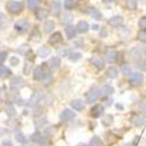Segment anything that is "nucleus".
<instances>
[{
	"label": "nucleus",
	"instance_id": "f257e3e1",
	"mask_svg": "<svg viewBox=\"0 0 146 146\" xmlns=\"http://www.w3.org/2000/svg\"><path fill=\"white\" fill-rule=\"evenodd\" d=\"M6 8L9 13L12 14H19L23 9V3L21 1H15V0H11L6 4Z\"/></svg>",
	"mask_w": 146,
	"mask_h": 146
},
{
	"label": "nucleus",
	"instance_id": "f03ea898",
	"mask_svg": "<svg viewBox=\"0 0 146 146\" xmlns=\"http://www.w3.org/2000/svg\"><path fill=\"white\" fill-rule=\"evenodd\" d=\"M143 82H144V75L140 74V72H133L129 78V83L132 87H138Z\"/></svg>",
	"mask_w": 146,
	"mask_h": 146
},
{
	"label": "nucleus",
	"instance_id": "7ed1b4c3",
	"mask_svg": "<svg viewBox=\"0 0 146 146\" xmlns=\"http://www.w3.org/2000/svg\"><path fill=\"white\" fill-rule=\"evenodd\" d=\"M14 28L18 33H26L29 29V23H28L27 20L21 19V20H18L14 23Z\"/></svg>",
	"mask_w": 146,
	"mask_h": 146
},
{
	"label": "nucleus",
	"instance_id": "20e7f679",
	"mask_svg": "<svg viewBox=\"0 0 146 146\" xmlns=\"http://www.w3.org/2000/svg\"><path fill=\"white\" fill-rule=\"evenodd\" d=\"M42 66H39V67L35 68V70H34V80L41 81V80H44V78H47L48 76H49L48 75V72H47V70Z\"/></svg>",
	"mask_w": 146,
	"mask_h": 146
},
{
	"label": "nucleus",
	"instance_id": "39448f33",
	"mask_svg": "<svg viewBox=\"0 0 146 146\" xmlns=\"http://www.w3.org/2000/svg\"><path fill=\"white\" fill-rule=\"evenodd\" d=\"M131 121H132V124L135 125V126L140 127V126L145 125V123H146V117H145L144 115H141V113H135V115L132 116V118H131Z\"/></svg>",
	"mask_w": 146,
	"mask_h": 146
},
{
	"label": "nucleus",
	"instance_id": "423d86ee",
	"mask_svg": "<svg viewBox=\"0 0 146 146\" xmlns=\"http://www.w3.org/2000/svg\"><path fill=\"white\" fill-rule=\"evenodd\" d=\"M104 113V106L101 105V104H96L91 108V110H90V115L92 118H98L101 117L102 115Z\"/></svg>",
	"mask_w": 146,
	"mask_h": 146
},
{
	"label": "nucleus",
	"instance_id": "0eeeda50",
	"mask_svg": "<svg viewBox=\"0 0 146 146\" xmlns=\"http://www.w3.org/2000/svg\"><path fill=\"white\" fill-rule=\"evenodd\" d=\"M101 96L100 94V90L97 88H92L88 94H87V102L88 103H94L97 101V98Z\"/></svg>",
	"mask_w": 146,
	"mask_h": 146
},
{
	"label": "nucleus",
	"instance_id": "6e6552de",
	"mask_svg": "<svg viewBox=\"0 0 146 146\" xmlns=\"http://www.w3.org/2000/svg\"><path fill=\"white\" fill-rule=\"evenodd\" d=\"M23 84H25V81L22 80L21 76H15L11 80V88L12 89H15V90L21 89L23 87Z\"/></svg>",
	"mask_w": 146,
	"mask_h": 146
},
{
	"label": "nucleus",
	"instance_id": "1a4fd4ad",
	"mask_svg": "<svg viewBox=\"0 0 146 146\" xmlns=\"http://www.w3.org/2000/svg\"><path fill=\"white\" fill-rule=\"evenodd\" d=\"M60 66H61V60L57 56H54V57H52L49 61H48V67H49V69L53 70V71L57 70L60 68Z\"/></svg>",
	"mask_w": 146,
	"mask_h": 146
},
{
	"label": "nucleus",
	"instance_id": "9d476101",
	"mask_svg": "<svg viewBox=\"0 0 146 146\" xmlns=\"http://www.w3.org/2000/svg\"><path fill=\"white\" fill-rule=\"evenodd\" d=\"M90 61H91V63L96 67V69H98V70H102L104 68V66H105L104 60L101 56H94Z\"/></svg>",
	"mask_w": 146,
	"mask_h": 146
},
{
	"label": "nucleus",
	"instance_id": "9b49d317",
	"mask_svg": "<svg viewBox=\"0 0 146 146\" xmlns=\"http://www.w3.org/2000/svg\"><path fill=\"white\" fill-rule=\"evenodd\" d=\"M75 118V112L71 111L70 109H64V110L62 111V113H61V119H62L63 121H69L71 119Z\"/></svg>",
	"mask_w": 146,
	"mask_h": 146
},
{
	"label": "nucleus",
	"instance_id": "f8f14e48",
	"mask_svg": "<svg viewBox=\"0 0 146 146\" xmlns=\"http://www.w3.org/2000/svg\"><path fill=\"white\" fill-rule=\"evenodd\" d=\"M113 88L111 86H109V84H105V86H103L101 89H100V94L102 97H108V96H111L113 94Z\"/></svg>",
	"mask_w": 146,
	"mask_h": 146
},
{
	"label": "nucleus",
	"instance_id": "ddd939ff",
	"mask_svg": "<svg viewBox=\"0 0 146 146\" xmlns=\"http://www.w3.org/2000/svg\"><path fill=\"white\" fill-rule=\"evenodd\" d=\"M117 56H118V53L115 50H108L105 53V60L109 63H115L117 61Z\"/></svg>",
	"mask_w": 146,
	"mask_h": 146
},
{
	"label": "nucleus",
	"instance_id": "4468645a",
	"mask_svg": "<svg viewBox=\"0 0 146 146\" xmlns=\"http://www.w3.org/2000/svg\"><path fill=\"white\" fill-rule=\"evenodd\" d=\"M48 15H49V11L46 9V8H39L35 13V17L38 20H44L48 18Z\"/></svg>",
	"mask_w": 146,
	"mask_h": 146
},
{
	"label": "nucleus",
	"instance_id": "2eb2a0df",
	"mask_svg": "<svg viewBox=\"0 0 146 146\" xmlns=\"http://www.w3.org/2000/svg\"><path fill=\"white\" fill-rule=\"evenodd\" d=\"M76 33H77V28L72 25H68L66 27V34L68 36V39H74L76 36Z\"/></svg>",
	"mask_w": 146,
	"mask_h": 146
},
{
	"label": "nucleus",
	"instance_id": "dca6fc26",
	"mask_svg": "<svg viewBox=\"0 0 146 146\" xmlns=\"http://www.w3.org/2000/svg\"><path fill=\"white\" fill-rule=\"evenodd\" d=\"M123 17H120V15H115V17H112L110 20H109V23L112 26V27H118V26H120L121 23H123Z\"/></svg>",
	"mask_w": 146,
	"mask_h": 146
},
{
	"label": "nucleus",
	"instance_id": "f3484780",
	"mask_svg": "<svg viewBox=\"0 0 146 146\" xmlns=\"http://www.w3.org/2000/svg\"><path fill=\"white\" fill-rule=\"evenodd\" d=\"M71 108L74 109V110H77V111H81L84 109V102L81 101V100H74V101H71L70 103Z\"/></svg>",
	"mask_w": 146,
	"mask_h": 146
},
{
	"label": "nucleus",
	"instance_id": "a211bd4d",
	"mask_svg": "<svg viewBox=\"0 0 146 146\" xmlns=\"http://www.w3.org/2000/svg\"><path fill=\"white\" fill-rule=\"evenodd\" d=\"M61 41H62V35H61V33H58V32L52 34L50 38H49V43L50 44H57Z\"/></svg>",
	"mask_w": 146,
	"mask_h": 146
},
{
	"label": "nucleus",
	"instance_id": "6ab92c4d",
	"mask_svg": "<svg viewBox=\"0 0 146 146\" xmlns=\"http://www.w3.org/2000/svg\"><path fill=\"white\" fill-rule=\"evenodd\" d=\"M76 28H77V32H80V33H87L89 31V25L87 21H80L77 23Z\"/></svg>",
	"mask_w": 146,
	"mask_h": 146
},
{
	"label": "nucleus",
	"instance_id": "aec40b11",
	"mask_svg": "<svg viewBox=\"0 0 146 146\" xmlns=\"http://www.w3.org/2000/svg\"><path fill=\"white\" fill-rule=\"evenodd\" d=\"M141 55V48L140 47H133L130 50V56L132 60H137Z\"/></svg>",
	"mask_w": 146,
	"mask_h": 146
},
{
	"label": "nucleus",
	"instance_id": "412c9836",
	"mask_svg": "<svg viewBox=\"0 0 146 146\" xmlns=\"http://www.w3.org/2000/svg\"><path fill=\"white\" fill-rule=\"evenodd\" d=\"M55 28V22L52 21V20H47L44 22V25H43V31L44 33H50L53 32V29Z\"/></svg>",
	"mask_w": 146,
	"mask_h": 146
},
{
	"label": "nucleus",
	"instance_id": "4be33fe9",
	"mask_svg": "<svg viewBox=\"0 0 146 146\" xmlns=\"http://www.w3.org/2000/svg\"><path fill=\"white\" fill-rule=\"evenodd\" d=\"M52 13L54 14V15H57V14H60V11H61V4H60V1L58 0H54V1L52 3Z\"/></svg>",
	"mask_w": 146,
	"mask_h": 146
},
{
	"label": "nucleus",
	"instance_id": "5701e85b",
	"mask_svg": "<svg viewBox=\"0 0 146 146\" xmlns=\"http://www.w3.org/2000/svg\"><path fill=\"white\" fill-rule=\"evenodd\" d=\"M89 13H90V15H91L92 19H95V20H97V21H98V20H102V13H101L98 9H96L95 7L90 8V12H89Z\"/></svg>",
	"mask_w": 146,
	"mask_h": 146
},
{
	"label": "nucleus",
	"instance_id": "b1692460",
	"mask_svg": "<svg viewBox=\"0 0 146 146\" xmlns=\"http://www.w3.org/2000/svg\"><path fill=\"white\" fill-rule=\"evenodd\" d=\"M106 76L109 78H116L118 76V70L115 67H110L106 70Z\"/></svg>",
	"mask_w": 146,
	"mask_h": 146
},
{
	"label": "nucleus",
	"instance_id": "393cba45",
	"mask_svg": "<svg viewBox=\"0 0 146 146\" xmlns=\"http://www.w3.org/2000/svg\"><path fill=\"white\" fill-rule=\"evenodd\" d=\"M31 139H32L33 141H35V143H43V140H44L43 136L41 135L40 132H35V133H33L32 137H31Z\"/></svg>",
	"mask_w": 146,
	"mask_h": 146
},
{
	"label": "nucleus",
	"instance_id": "a878e982",
	"mask_svg": "<svg viewBox=\"0 0 146 146\" xmlns=\"http://www.w3.org/2000/svg\"><path fill=\"white\" fill-rule=\"evenodd\" d=\"M40 6V0H27V7L29 9H36Z\"/></svg>",
	"mask_w": 146,
	"mask_h": 146
},
{
	"label": "nucleus",
	"instance_id": "bb28decb",
	"mask_svg": "<svg viewBox=\"0 0 146 146\" xmlns=\"http://www.w3.org/2000/svg\"><path fill=\"white\" fill-rule=\"evenodd\" d=\"M38 54H39L40 57H46V56H48L50 54V49L48 47H41L39 49V52H38Z\"/></svg>",
	"mask_w": 146,
	"mask_h": 146
},
{
	"label": "nucleus",
	"instance_id": "cd10ccee",
	"mask_svg": "<svg viewBox=\"0 0 146 146\" xmlns=\"http://www.w3.org/2000/svg\"><path fill=\"white\" fill-rule=\"evenodd\" d=\"M68 57H69L70 61H72V62H76V61H78L82 57V54L78 53V52H71Z\"/></svg>",
	"mask_w": 146,
	"mask_h": 146
},
{
	"label": "nucleus",
	"instance_id": "c85d7f7f",
	"mask_svg": "<svg viewBox=\"0 0 146 146\" xmlns=\"http://www.w3.org/2000/svg\"><path fill=\"white\" fill-rule=\"evenodd\" d=\"M89 146H103V143H102V140H101L100 137L95 136V137L91 138V140H90V145H89Z\"/></svg>",
	"mask_w": 146,
	"mask_h": 146
},
{
	"label": "nucleus",
	"instance_id": "c756f323",
	"mask_svg": "<svg viewBox=\"0 0 146 146\" xmlns=\"http://www.w3.org/2000/svg\"><path fill=\"white\" fill-rule=\"evenodd\" d=\"M120 72L123 75H125V76L131 75V67L129 64H123V66L120 67Z\"/></svg>",
	"mask_w": 146,
	"mask_h": 146
},
{
	"label": "nucleus",
	"instance_id": "7c9ffc66",
	"mask_svg": "<svg viewBox=\"0 0 146 146\" xmlns=\"http://www.w3.org/2000/svg\"><path fill=\"white\" fill-rule=\"evenodd\" d=\"M72 17L70 13H64V14H62L61 15V22L62 23H68V22H70L71 20H72Z\"/></svg>",
	"mask_w": 146,
	"mask_h": 146
},
{
	"label": "nucleus",
	"instance_id": "2f4dec72",
	"mask_svg": "<svg viewBox=\"0 0 146 146\" xmlns=\"http://www.w3.org/2000/svg\"><path fill=\"white\" fill-rule=\"evenodd\" d=\"M126 7L130 11H135L137 8V0H126Z\"/></svg>",
	"mask_w": 146,
	"mask_h": 146
},
{
	"label": "nucleus",
	"instance_id": "473e14b6",
	"mask_svg": "<svg viewBox=\"0 0 146 146\" xmlns=\"http://www.w3.org/2000/svg\"><path fill=\"white\" fill-rule=\"evenodd\" d=\"M5 111H6V113L8 115V117H13V116L15 115V109H14V106L12 105V104H9V105L6 106Z\"/></svg>",
	"mask_w": 146,
	"mask_h": 146
},
{
	"label": "nucleus",
	"instance_id": "72a5a7b5",
	"mask_svg": "<svg viewBox=\"0 0 146 146\" xmlns=\"http://www.w3.org/2000/svg\"><path fill=\"white\" fill-rule=\"evenodd\" d=\"M138 108H139V111L143 112L144 115H146V98L141 100L138 104Z\"/></svg>",
	"mask_w": 146,
	"mask_h": 146
},
{
	"label": "nucleus",
	"instance_id": "f704fd0d",
	"mask_svg": "<svg viewBox=\"0 0 146 146\" xmlns=\"http://www.w3.org/2000/svg\"><path fill=\"white\" fill-rule=\"evenodd\" d=\"M112 120H113V117L111 116V115H106L104 118H103V125H105V126H109L111 123H112Z\"/></svg>",
	"mask_w": 146,
	"mask_h": 146
},
{
	"label": "nucleus",
	"instance_id": "c9c22d12",
	"mask_svg": "<svg viewBox=\"0 0 146 146\" xmlns=\"http://www.w3.org/2000/svg\"><path fill=\"white\" fill-rule=\"evenodd\" d=\"M15 139H17L19 143H22V144L27 141V138H26V136L23 135L22 132H18V133H17V135H15Z\"/></svg>",
	"mask_w": 146,
	"mask_h": 146
},
{
	"label": "nucleus",
	"instance_id": "e433bc0d",
	"mask_svg": "<svg viewBox=\"0 0 146 146\" xmlns=\"http://www.w3.org/2000/svg\"><path fill=\"white\" fill-rule=\"evenodd\" d=\"M11 75V70L4 66H0V77L1 76H9Z\"/></svg>",
	"mask_w": 146,
	"mask_h": 146
},
{
	"label": "nucleus",
	"instance_id": "4c0bfd02",
	"mask_svg": "<svg viewBox=\"0 0 146 146\" xmlns=\"http://www.w3.org/2000/svg\"><path fill=\"white\" fill-rule=\"evenodd\" d=\"M139 70L141 71H146V60H140L137 62V66H136Z\"/></svg>",
	"mask_w": 146,
	"mask_h": 146
},
{
	"label": "nucleus",
	"instance_id": "58836bf2",
	"mask_svg": "<svg viewBox=\"0 0 146 146\" xmlns=\"http://www.w3.org/2000/svg\"><path fill=\"white\" fill-rule=\"evenodd\" d=\"M28 50H29V46H28V44H22V46L19 48V49H18V53H19V54H22V55H26Z\"/></svg>",
	"mask_w": 146,
	"mask_h": 146
},
{
	"label": "nucleus",
	"instance_id": "ea45409f",
	"mask_svg": "<svg viewBox=\"0 0 146 146\" xmlns=\"http://www.w3.org/2000/svg\"><path fill=\"white\" fill-rule=\"evenodd\" d=\"M138 27H139L140 29L146 31V17H143V18L139 19V21H138Z\"/></svg>",
	"mask_w": 146,
	"mask_h": 146
},
{
	"label": "nucleus",
	"instance_id": "a19ab883",
	"mask_svg": "<svg viewBox=\"0 0 146 146\" xmlns=\"http://www.w3.org/2000/svg\"><path fill=\"white\" fill-rule=\"evenodd\" d=\"M74 0H64V8L66 9H71L72 7H74Z\"/></svg>",
	"mask_w": 146,
	"mask_h": 146
},
{
	"label": "nucleus",
	"instance_id": "79ce46f5",
	"mask_svg": "<svg viewBox=\"0 0 146 146\" xmlns=\"http://www.w3.org/2000/svg\"><path fill=\"white\" fill-rule=\"evenodd\" d=\"M46 124H47V120H46V118H42V119L36 120L35 126L38 127V129H40V127H42V126H43V125H46Z\"/></svg>",
	"mask_w": 146,
	"mask_h": 146
},
{
	"label": "nucleus",
	"instance_id": "37998d69",
	"mask_svg": "<svg viewBox=\"0 0 146 146\" xmlns=\"http://www.w3.org/2000/svg\"><path fill=\"white\" fill-rule=\"evenodd\" d=\"M138 39H139L140 41H143V42L146 41V31L140 29V32L138 33Z\"/></svg>",
	"mask_w": 146,
	"mask_h": 146
},
{
	"label": "nucleus",
	"instance_id": "c03bdc74",
	"mask_svg": "<svg viewBox=\"0 0 146 146\" xmlns=\"http://www.w3.org/2000/svg\"><path fill=\"white\" fill-rule=\"evenodd\" d=\"M7 58V53L4 50H0V62H4Z\"/></svg>",
	"mask_w": 146,
	"mask_h": 146
},
{
	"label": "nucleus",
	"instance_id": "a18cd8bd",
	"mask_svg": "<svg viewBox=\"0 0 146 146\" xmlns=\"http://www.w3.org/2000/svg\"><path fill=\"white\" fill-rule=\"evenodd\" d=\"M11 64L12 66H18V63H19V58L18 57H15V56H13V57H11Z\"/></svg>",
	"mask_w": 146,
	"mask_h": 146
},
{
	"label": "nucleus",
	"instance_id": "49530a36",
	"mask_svg": "<svg viewBox=\"0 0 146 146\" xmlns=\"http://www.w3.org/2000/svg\"><path fill=\"white\" fill-rule=\"evenodd\" d=\"M1 146H12V143L11 141H8V140H6V141H4L3 143V145Z\"/></svg>",
	"mask_w": 146,
	"mask_h": 146
},
{
	"label": "nucleus",
	"instance_id": "de8ad7c7",
	"mask_svg": "<svg viewBox=\"0 0 146 146\" xmlns=\"http://www.w3.org/2000/svg\"><path fill=\"white\" fill-rule=\"evenodd\" d=\"M116 0H103V3H105V4H111V3H115Z\"/></svg>",
	"mask_w": 146,
	"mask_h": 146
},
{
	"label": "nucleus",
	"instance_id": "09e8293b",
	"mask_svg": "<svg viewBox=\"0 0 146 146\" xmlns=\"http://www.w3.org/2000/svg\"><path fill=\"white\" fill-rule=\"evenodd\" d=\"M135 144H136V141H133V143H131V144H125L124 146H135Z\"/></svg>",
	"mask_w": 146,
	"mask_h": 146
},
{
	"label": "nucleus",
	"instance_id": "8fccbe9b",
	"mask_svg": "<svg viewBox=\"0 0 146 146\" xmlns=\"http://www.w3.org/2000/svg\"><path fill=\"white\" fill-rule=\"evenodd\" d=\"M139 146H146V143H145V141H143V143H141Z\"/></svg>",
	"mask_w": 146,
	"mask_h": 146
},
{
	"label": "nucleus",
	"instance_id": "3c124183",
	"mask_svg": "<svg viewBox=\"0 0 146 146\" xmlns=\"http://www.w3.org/2000/svg\"><path fill=\"white\" fill-rule=\"evenodd\" d=\"M3 17H4V15H3V13H1V12H0V20L3 19Z\"/></svg>",
	"mask_w": 146,
	"mask_h": 146
},
{
	"label": "nucleus",
	"instance_id": "603ef678",
	"mask_svg": "<svg viewBox=\"0 0 146 146\" xmlns=\"http://www.w3.org/2000/svg\"><path fill=\"white\" fill-rule=\"evenodd\" d=\"M82 146H87V145H82Z\"/></svg>",
	"mask_w": 146,
	"mask_h": 146
},
{
	"label": "nucleus",
	"instance_id": "864d4df0",
	"mask_svg": "<svg viewBox=\"0 0 146 146\" xmlns=\"http://www.w3.org/2000/svg\"><path fill=\"white\" fill-rule=\"evenodd\" d=\"M34 146H36V145H34Z\"/></svg>",
	"mask_w": 146,
	"mask_h": 146
}]
</instances>
